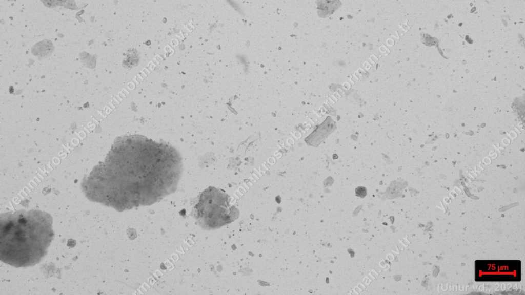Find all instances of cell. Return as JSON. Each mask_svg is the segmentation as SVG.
I'll return each mask as SVG.
<instances>
[{"label":"cell","instance_id":"obj_1","mask_svg":"<svg viewBox=\"0 0 525 295\" xmlns=\"http://www.w3.org/2000/svg\"><path fill=\"white\" fill-rule=\"evenodd\" d=\"M52 218L39 210L2 214L0 216V258L12 266L27 267L38 263L53 239Z\"/></svg>","mask_w":525,"mask_h":295},{"label":"cell","instance_id":"obj_2","mask_svg":"<svg viewBox=\"0 0 525 295\" xmlns=\"http://www.w3.org/2000/svg\"><path fill=\"white\" fill-rule=\"evenodd\" d=\"M196 208L200 222L210 228L226 225L238 216V210L230 206L229 196L214 187L203 193Z\"/></svg>","mask_w":525,"mask_h":295},{"label":"cell","instance_id":"obj_3","mask_svg":"<svg viewBox=\"0 0 525 295\" xmlns=\"http://www.w3.org/2000/svg\"><path fill=\"white\" fill-rule=\"evenodd\" d=\"M355 193L357 196L363 198L367 194V189L364 187L359 186L356 188Z\"/></svg>","mask_w":525,"mask_h":295}]
</instances>
